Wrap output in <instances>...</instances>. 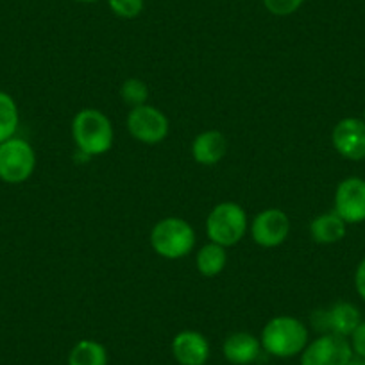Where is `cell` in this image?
<instances>
[{"label":"cell","mask_w":365,"mask_h":365,"mask_svg":"<svg viewBox=\"0 0 365 365\" xmlns=\"http://www.w3.org/2000/svg\"><path fill=\"white\" fill-rule=\"evenodd\" d=\"M262 349L274 358H294L310 342V331L303 321L292 315L272 317L259 335Z\"/></svg>","instance_id":"1"},{"label":"cell","mask_w":365,"mask_h":365,"mask_svg":"<svg viewBox=\"0 0 365 365\" xmlns=\"http://www.w3.org/2000/svg\"><path fill=\"white\" fill-rule=\"evenodd\" d=\"M72 136L81 153L86 156H101L113 147V124L101 110L84 108L73 117Z\"/></svg>","instance_id":"2"},{"label":"cell","mask_w":365,"mask_h":365,"mask_svg":"<svg viewBox=\"0 0 365 365\" xmlns=\"http://www.w3.org/2000/svg\"><path fill=\"white\" fill-rule=\"evenodd\" d=\"M150 247L165 259L185 258L195 247V230L179 217L161 219L150 231Z\"/></svg>","instance_id":"3"},{"label":"cell","mask_w":365,"mask_h":365,"mask_svg":"<svg viewBox=\"0 0 365 365\" xmlns=\"http://www.w3.org/2000/svg\"><path fill=\"white\" fill-rule=\"evenodd\" d=\"M249 230L247 213L238 202H219L206 217V235L208 240L222 247H233Z\"/></svg>","instance_id":"4"},{"label":"cell","mask_w":365,"mask_h":365,"mask_svg":"<svg viewBox=\"0 0 365 365\" xmlns=\"http://www.w3.org/2000/svg\"><path fill=\"white\" fill-rule=\"evenodd\" d=\"M36 168V153L29 142L22 138L0 143V179L9 185L26 182Z\"/></svg>","instance_id":"5"},{"label":"cell","mask_w":365,"mask_h":365,"mask_svg":"<svg viewBox=\"0 0 365 365\" xmlns=\"http://www.w3.org/2000/svg\"><path fill=\"white\" fill-rule=\"evenodd\" d=\"M128 131L140 143L158 145L168 136L170 122L161 110L143 104V106L131 108V111H129Z\"/></svg>","instance_id":"6"},{"label":"cell","mask_w":365,"mask_h":365,"mask_svg":"<svg viewBox=\"0 0 365 365\" xmlns=\"http://www.w3.org/2000/svg\"><path fill=\"white\" fill-rule=\"evenodd\" d=\"M353 356L349 339L333 333H322L307 344L301 353V365H347Z\"/></svg>","instance_id":"7"},{"label":"cell","mask_w":365,"mask_h":365,"mask_svg":"<svg viewBox=\"0 0 365 365\" xmlns=\"http://www.w3.org/2000/svg\"><path fill=\"white\" fill-rule=\"evenodd\" d=\"M361 321L364 319H361L358 307H354L353 303H347V301H339L326 310H315L312 315V324L321 331V335L322 333H333V335L346 336V339L353 335V331Z\"/></svg>","instance_id":"8"},{"label":"cell","mask_w":365,"mask_h":365,"mask_svg":"<svg viewBox=\"0 0 365 365\" xmlns=\"http://www.w3.org/2000/svg\"><path fill=\"white\" fill-rule=\"evenodd\" d=\"M333 212L346 224L365 222V179L351 175L339 182L333 197Z\"/></svg>","instance_id":"9"},{"label":"cell","mask_w":365,"mask_h":365,"mask_svg":"<svg viewBox=\"0 0 365 365\" xmlns=\"http://www.w3.org/2000/svg\"><path fill=\"white\" fill-rule=\"evenodd\" d=\"M249 231L255 244H258L259 247H278L289 238L290 219L279 208L262 210L249 224Z\"/></svg>","instance_id":"10"},{"label":"cell","mask_w":365,"mask_h":365,"mask_svg":"<svg viewBox=\"0 0 365 365\" xmlns=\"http://www.w3.org/2000/svg\"><path fill=\"white\" fill-rule=\"evenodd\" d=\"M331 142L336 153L346 160H365V122L354 117L342 118L333 128Z\"/></svg>","instance_id":"11"},{"label":"cell","mask_w":365,"mask_h":365,"mask_svg":"<svg viewBox=\"0 0 365 365\" xmlns=\"http://www.w3.org/2000/svg\"><path fill=\"white\" fill-rule=\"evenodd\" d=\"M170 347L179 365H206L212 353L208 339L195 329L179 331L172 339Z\"/></svg>","instance_id":"12"},{"label":"cell","mask_w":365,"mask_h":365,"mask_svg":"<svg viewBox=\"0 0 365 365\" xmlns=\"http://www.w3.org/2000/svg\"><path fill=\"white\" fill-rule=\"evenodd\" d=\"M262 351V342H259L258 336L247 331L231 333L222 344L224 358L233 365L255 364Z\"/></svg>","instance_id":"13"},{"label":"cell","mask_w":365,"mask_h":365,"mask_svg":"<svg viewBox=\"0 0 365 365\" xmlns=\"http://www.w3.org/2000/svg\"><path fill=\"white\" fill-rule=\"evenodd\" d=\"M226 153L227 138L224 136V133L217 131V129L199 133L192 142V158L199 165H206V167L217 165L226 156Z\"/></svg>","instance_id":"14"},{"label":"cell","mask_w":365,"mask_h":365,"mask_svg":"<svg viewBox=\"0 0 365 365\" xmlns=\"http://www.w3.org/2000/svg\"><path fill=\"white\" fill-rule=\"evenodd\" d=\"M347 233V224L335 212H326L315 217L310 222V235L314 242L322 245H331L344 240Z\"/></svg>","instance_id":"15"},{"label":"cell","mask_w":365,"mask_h":365,"mask_svg":"<svg viewBox=\"0 0 365 365\" xmlns=\"http://www.w3.org/2000/svg\"><path fill=\"white\" fill-rule=\"evenodd\" d=\"M226 247H222L219 244H213V242H208V244L202 245L197 251V256H195V267H197V270L205 278H215V276H219L226 269Z\"/></svg>","instance_id":"16"},{"label":"cell","mask_w":365,"mask_h":365,"mask_svg":"<svg viewBox=\"0 0 365 365\" xmlns=\"http://www.w3.org/2000/svg\"><path fill=\"white\" fill-rule=\"evenodd\" d=\"M68 365H108V351L97 340H79L68 353Z\"/></svg>","instance_id":"17"},{"label":"cell","mask_w":365,"mask_h":365,"mask_svg":"<svg viewBox=\"0 0 365 365\" xmlns=\"http://www.w3.org/2000/svg\"><path fill=\"white\" fill-rule=\"evenodd\" d=\"M19 106L6 91H0V143L13 138L19 129Z\"/></svg>","instance_id":"18"},{"label":"cell","mask_w":365,"mask_h":365,"mask_svg":"<svg viewBox=\"0 0 365 365\" xmlns=\"http://www.w3.org/2000/svg\"><path fill=\"white\" fill-rule=\"evenodd\" d=\"M120 99L131 108L143 106L149 99V86L138 77H129L120 84Z\"/></svg>","instance_id":"19"},{"label":"cell","mask_w":365,"mask_h":365,"mask_svg":"<svg viewBox=\"0 0 365 365\" xmlns=\"http://www.w3.org/2000/svg\"><path fill=\"white\" fill-rule=\"evenodd\" d=\"M108 6L118 19L133 20L140 16L145 4H143V0H108Z\"/></svg>","instance_id":"20"},{"label":"cell","mask_w":365,"mask_h":365,"mask_svg":"<svg viewBox=\"0 0 365 365\" xmlns=\"http://www.w3.org/2000/svg\"><path fill=\"white\" fill-rule=\"evenodd\" d=\"M267 11L274 16L294 15L303 6L304 0H262Z\"/></svg>","instance_id":"21"},{"label":"cell","mask_w":365,"mask_h":365,"mask_svg":"<svg viewBox=\"0 0 365 365\" xmlns=\"http://www.w3.org/2000/svg\"><path fill=\"white\" fill-rule=\"evenodd\" d=\"M351 347H353L354 354H360L365 358V321H361L358 324V328L354 329L353 335L349 336Z\"/></svg>","instance_id":"22"},{"label":"cell","mask_w":365,"mask_h":365,"mask_svg":"<svg viewBox=\"0 0 365 365\" xmlns=\"http://www.w3.org/2000/svg\"><path fill=\"white\" fill-rule=\"evenodd\" d=\"M354 289H356L358 296L365 301V258L358 263L356 270H354Z\"/></svg>","instance_id":"23"},{"label":"cell","mask_w":365,"mask_h":365,"mask_svg":"<svg viewBox=\"0 0 365 365\" xmlns=\"http://www.w3.org/2000/svg\"><path fill=\"white\" fill-rule=\"evenodd\" d=\"M347 365H365V358L360 356V354L353 353V356H351L349 364H347Z\"/></svg>","instance_id":"24"},{"label":"cell","mask_w":365,"mask_h":365,"mask_svg":"<svg viewBox=\"0 0 365 365\" xmlns=\"http://www.w3.org/2000/svg\"><path fill=\"white\" fill-rule=\"evenodd\" d=\"M76 2H83V4H91V2H97V0H76Z\"/></svg>","instance_id":"25"},{"label":"cell","mask_w":365,"mask_h":365,"mask_svg":"<svg viewBox=\"0 0 365 365\" xmlns=\"http://www.w3.org/2000/svg\"><path fill=\"white\" fill-rule=\"evenodd\" d=\"M361 120H364V122H365V110H364V118H361Z\"/></svg>","instance_id":"26"}]
</instances>
